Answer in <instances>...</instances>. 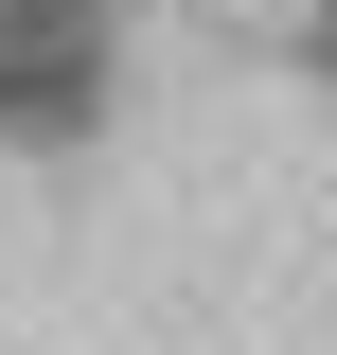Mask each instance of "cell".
Wrapping results in <instances>:
<instances>
[{
	"mask_svg": "<svg viewBox=\"0 0 337 355\" xmlns=\"http://www.w3.org/2000/svg\"><path fill=\"white\" fill-rule=\"evenodd\" d=\"M320 18H337V0H320Z\"/></svg>",
	"mask_w": 337,
	"mask_h": 355,
	"instance_id": "6da1fadb",
	"label": "cell"
}]
</instances>
